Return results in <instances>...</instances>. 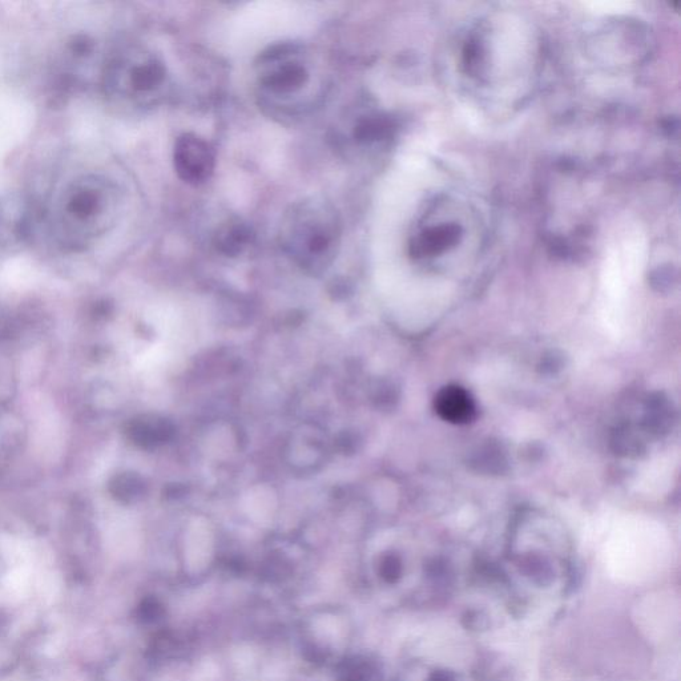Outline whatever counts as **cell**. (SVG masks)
<instances>
[{"instance_id": "7", "label": "cell", "mask_w": 681, "mask_h": 681, "mask_svg": "<svg viewBox=\"0 0 681 681\" xmlns=\"http://www.w3.org/2000/svg\"><path fill=\"white\" fill-rule=\"evenodd\" d=\"M251 241V229L240 221L224 225L216 236L217 248L229 256L240 255L251 244Z\"/></svg>"}, {"instance_id": "12", "label": "cell", "mask_w": 681, "mask_h": 681, "mask_svg": "<svg viewBox=\"0 0 681 681\" xmlns=\"http://www.w3.org/2000/svg\"><path fill=\"white\" fill-rule=\"evenodd\" d=\"M417 681H462L457 672L441 666H422L417 668Z\"/></svg>"}, {"instance_id": "3", "label": "cell", "mask_w": 681, "mask_h": 681, "mask_svg": "<svg viewBox=\"0 0 681 681\" xmlns=\"http://www.w3.org/2000/svg\"><path fill=\"white\" fill-rule=\"evenodd\" d=\"M167 70L151 52L130 48L106 64L103 84L107 95L128 106L155 104L167 86Z\"/></svg>"}, {"instance_id": "10", "label": "cell", "mask_w": 681, "mask_h": 681, "mask_svg": "<svg viewBox=\"0 0 681 681\" xmlns=\"http://www.w3.org/2000/svg\"><path fill=\"white\" fill-rule=\"evenodd\" d=\"M342 681H369L373 679L374 667L368 660H346L341 666Z\"/></svg>"}, {"instance_id": "2", "label": "cell", "mask_w": 681, "mask_h": 681, "mask_svg": "<svg viewBox=\"0 0 681 681\" xmlns=\"http://www.w3.org/2000/svg\"><path fill=\"white\" fill-rule=\"evenodd\" d=\"M340 241V219L325 201H301L290 208L282 221V247L301 267L312 271L332 263Z\"/></svg>"}, {"instance_id": "11", "label": "cell", "mask_w": 681, "mask_h": 681, "mask_svg": "<svg viewBox=\"0 0 681 681\" xmlns=\"http://www.w3.org/2000/svg\"><path fill=\"white\" fill-rule=\"evenodd\" d=\"M380 575L385 583L398 584L404 576V563L400 556L386 555L380 564Z\"/></svg>"}, {"instance_id": "9", "label": "cell", "mask_w": 681, "mask_h": 681, "mask_svg": "<svg viewBox=\"0 0 681 681\" xmlns=\"http://www.w3.org/2000/svg\"><path fill=\"white\" fill-rule=\"evenodd\" d=\"M385 131L386 124L381 119H361L354 130V139L361 144L373 143V141L380 140L385 135Z\"/></svg>"}, {"instance_id": "5", "label": "cell", "mask_w": 681, "mask_h": 681, "mask_svg": "<svg viewBox=\"0 0 681 681\" xmlns=\"http://www.w3.org/2000/svg\"><path fill=\"white\" fill-rule=\"evenodd\" d=\"M173 167L184 183L205 184L215 172V151L203 137L195 134L181 135L177 137L173 147Z\"/></svg>"}, {"instance_id": "4", "label": "cell", "mask_w": 681, "mask_h": 681, "mask_svg": "<svg viewBox=\"0 0 681 681\" xmlns=\"http://www.w3.org/2000/svg\"><path fill=\"white\" fill-rule=\"evenodd\" d=\"M257 76L264 94L274 98L296 96L310 82L306 58L293 44H280L264 52L257 64Z\"/></svg>"}, {"instance_id": "8", "label": "cell", "mask_w": 681, "mask_h": 681, "mask_svg": "<svg viewBox=\"0 0 681 681\" xmlns=\"http://www.w3.org/2000/svg\"><path fill=\"white\" fill-rule=\"evenodd\" d=\"M30 592V578L23 570L11 572L0 586V602L16 604L22 602Z\"/></svg>"}, {"instance_id": "1", "label": "cell", "mask_w": 681, "mask_h": 681, "mask_svg": "<svg viewBox=\"0 0 681 681\" xmlns=\"http://www.w3.org/2000/svg\"><path fill=\"white\" fill-rule=\"evenodd\" d=\"M122 208V196L107 177L88 173L76 177L54 197L48 211V227L64 248L84 249L114 227Z\"/></svg>"}, {"instance_id": "6", "label": "cell", "mask_w": 681, "mask_h": 681, "mask_svg": "<svg viewBox=\"0 0 681 681\" xmlns=\"http://www.w3.org/2000/svg\"><path fill=\"white\" fill-rule=\"evenodd\" d=\"M435 410L439 417L454 425H465L473 421L477 406L473 397L461 386H447L435 397Z\"/></svg>"}]
</instances>
